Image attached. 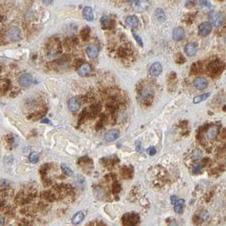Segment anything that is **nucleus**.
<instances>
[{
	"mask_svg": "<svg viewBox=\"0 0 226 226\" xmlns=\"http://www.w3.org/2000/svg\"><path fill=\"white\" fill-rule=\"evenodd\" d=\"M29 159H30V162L32 163H35L39 160V155L36 152H32L30 154Z\"/></svg>",
	"mask_w": 226,
	"mask_h": 226,
	"instance_id": "a878e982",
	"label": "nucleus"
},
{
	"mask_svg": "<svg viewBox=\"0 0 226 226\" xmlns=\"http://www.w3.org/2000/svg\"><path fill=\"white\" fill-rule=\"evenodd\" d=\"M131 4H134L135 9L136 10H144L147 8V2H141V1H135V2H131Z\"/></svg>",
	"mask_w": 226,
	"mask_h": 226,
	"instance_id": "6ab92c4d",
	"label": "nucleus"
},
{
	"mask_svg": "<svg viewBox=\"0 0 226 226\" xmlns=\"http://www.w3.org/2000/svg\"><path fill=\"white\" fill-rule=\"evenodd\" d=\"M185 36V31L182 27H175L173 31V37L175 41H181Z\"/></svg>",
	"mask_w": 226,
	"mask_h": 226,
	"instance_id": "ddd939ff",
	"label": "nucleus"
},
{
	"mask_svg": "<svg viewBox=\"0 0 226 226\" xmlns=\"http://www.w3.org/2000/svg\"><path fill=\"white\" fill-rule=\"evenodd\" d=\"M83 16L86 21H93L94 20V14H93V10L91 7H85L83 10Z\"/></svg>",
	"mask_w": 226,
	"mask_h": 226,
	"instance_id": "f3484780",
	"label": "nucleus"
},
{
	"mask_svg": "<svg viewBox=\"0 0 226 226\" xmlns=\"http://www.w3.org/2000/svg\"><path fill=\"white\" fill-rule=\"evenodd\" d=\"M120 185L118 182H115V183L113 185V191L114 193H117V192H119L120 191Z\"/></svg>",
	"mask_w": 226,
	"mask_h": 226,
	"instance_id": "7c9ffc66",
	"label": "nucleus"
},
{
	"mask_svg": "<svg viewBox=\"0 0 226 226\" xmlns=\"http://www.w3.org/2000/svg\"><path fill=\"white\" fill-rule=\"evenodd\" d=\"M43 123H49V120H47V119H44V120H43Z\"/></svg>",
	"mask_w": 226,
	"mask_h": 226,
	"instance_id": "4c0bfd02",
	"label": "nucleus"
},
{
	"mask_svg": "<svg viewBox=\"0 0 226 226\" xmlns=\"http://www.w3.org/2000/svg\"><path fill=\"white\" fill-rule=\"evenodd\" d=\"M209 24L213 26H219L221 25L223 21L222 14L220 13H217L215 11H211L209 14Z\"/></svg>",
	"mask_w": 226,
	"mask_h": 226,
	"instance_id": "f03ea898",
	"label": "nucleus"
},
{
	"mask_svg": "<svg viewBox=\"0 0 226 226\" xmlns=\"http://www.w3.org/2000/svg\"><path fill=\"white\" fill-rule=\"evenodd\" d=\"M125 23L131 28H136L139 25V21H138V18L136 16H135V15H130V16H128L125 19Z\"/></svg>",
	"mask_w": 226,
	"mask_h": 226,
	"instance_id": "4468645a",
	"label": "nucleus"
},
{
	"mask_svg": "<svg viewBox=\"0 0 226 226\" xmlns=\"http://www.w3.org/2000/svg\"><path fill=\"white\" fill-rule=\"evenodd\" d=\"M148 152L150 155L153 156V155H155L157 151H156V148L154 147H150V148L148 149Z\"/></svg>",
	"mask_w": 226,
	"mask_h": 226,
	"instance_id": "473e14b6",
	"label": "nucleus"
},
{
	"mask_svg": "<svg viewBox=\"0 0 226 226\" xmlns=\"http://www.w3.org/2000/svg\"><path fill=\"white\" fill-rule=\"evenodd\" d=\"M201 157V152L199 149H196L194 152H192V159H198Z\"/></svg>",
	"mask_w": 226,
	"mask_h": 226,
	"instance_id": "c85d7f7f",
	"label": "nucleus"
},
{
	"mask_svg": "<svg viewBox=\"0 0 226 226\" xmlns=\"http://www.w3.org/2000/svg\"><path fill=\"white\" fill-rule=\"evenodd\" d=\"M201 170V164H197V165H195L193 168H192V172L194 174H197L199 173L200 171Z\"/></svg>",
	"mask_w": 226,
	"mask_h": 226,
	"instance_id": "2f4dec72",
	"label": "nucleus"
},
{
	"mask_svg": "<svg viewBox=\"0 0 226 226\" xmlns=\"http://www.w3.org/2000/svg\"><path fill=\"white\" fill-rule=\"evenodd\" d=\"M210 96V92H208V93H204L202 95H199L197 97H195L194 99H193V102L194 103H198V102H201L202 101H204L206 99H208Z\"/></svg>",
	"mask_w": 226,
	"mask_h": 226,
	"instance_id": "4be33fe9",
	"label": "nucleus"
},
{
	"mask_svg": "<svg viewBox=\"0 0 226 226\" xmlns=\"http://www.w3.org/2000/svg\"><path fill=\"white\" fill-rule=\"evenodd\" d=\"M197 51V47L194 43H190L185 47V52L188 56H194Z\"/></svg>",
	"mask_w": 226,
	"mask_h": 226,
	"instance_id": "f8f14e48",
	"label": "nucleus"
},
{
	"mask_svg": "<svg viewBox=\"0 0 226 226\" xmlns=\"http://www.w3.org/2000/svg\"><path fill=\"white\" fill-rule=\"evenodd\" d=\"M152 95H153V90L151 86H147L143 89V91L141 92V98L143 102H147V101H150L152 98Z\"/></svg>",
	"mask_w": 226,
	"mask_h": 226,
	"instance_id": "423d86ee",
	"label": "nucleus"
},
{
	"mask_svg": "<svg viewBox=\"0 0 226 226\" xmlns=\"http://www.w3.org/2000/svg\"><path fill=\"white\" fill-rule=\"evenodd\" d=\"M90 32H91V30L89 28V26H85L84 28L82 29V31H81V37L84 41H86L89 38Z\"/></svg>",
	"mask_w": 226,
	"mask_h": 226,
	"instance_id": "b1692460",
	"label": "nucleus"
},
{
	"mask_svg": "<svg viewBox=\"0 0 226 226\" xmlns=\"http://www.w3.org/2000/svg\"><path fill=\"white\" fill-rule=\"evenodd\" d=\"M212 25L209 24V22H202L201 25H199L198 32L202 36H208L212 31Z\"/></svg>",
	"mask_w": 226,
	"mask_h": 226,
	"instance_id": "20e7f679",
	"label": "nucleus"
},
{
	"mask_svg": "<svg viewBox=\"0 0 226 226\" xmlns=\"http://www.w3.org/2000/svg\"><path fill=\"white\" fill-rule=\"evenodd\" d=\"M68 107H69V109H70L71 111L75 112V111H77L80 109L81 102H80V100L77 98H72L68 102Z\"/></svg>",
	"mask_w": 226,
	"mask_h": 226,
	"instance_id": "6e6552de",
	"label": "nucleus"
},
{
	"mask_svg": "<svg viewBox=\"0 0 226 226\" xmlns=\"http://www.w3.org/2000/svg\"><path fill=\"white\" fill-rule=\"evenodd\" d=\"M18 81L20 85L24 87H27L32 83V76L29 74H23L19 77Z\"/></svg>",
	"mask_w": 226,
	"mask_h": 226,
	"instance_id": "39448f33",
	"label": "nucleus"
},
{
	"mask_svg": "<svg viewBox=\"0 0 226 226\" xmlns=\"http://www.w3.org/2000/svg\"><path fill=\"white\" fill-rule=\"evenodd\" d=\"M61 168H62V170L64 171V173L65 174L69 175V176H72V175L74 174H73V171H72L70 168H68L67 166L64 165V164L61 165Z\"/></svg>",
	"mask_w": 226,
	"mask_h": 226,
	"instance_id": "bb28decb",
	"label": "nucleus"
},
{
	"mask_svg": "<svg viewBox=\"0 0 226 226\" xmlns=\"http://www.w3.org/2000/svg\"><path fill=\"white\" fill-rule=\"evenodd\" d=\"M132 34H133V36L135 37V39L136 40V42H137V43L140 45L141 47L143 46V43H142V39H141V37L139 35H137L136 33L135 32H132Z\"/></svg>",
	"mask_w": 226,
	"mask_h": 226,
	"instance_id": "c756f323",
	"label": "nucleus"
},
{
	"mask_svg": "<svg viewBox=\"0 0 226 226\" xmlns=\"http://www.w3.org/2000/svg\"><path fill=\"white\" fill-rule=\"evenodd\" d=\"M162 71V65L159 62H156L154 64H152L151 68H150V74L153 75V76H159V75H161Z\"/></svg>",
	"mask_w": 226,
	"mask_h": 226,
	"instance_id": "9d476101",
	"label": "nucleus"
},
{
	"mask_svg": "<svg viewBox=\"0 0 226 226\" xmlns=\"http://www.w3.org/2000/svg\"><path fill=\"white\" fill-rule=\"evenodd\" d=\"M4 218L0 216V226H3V225H4Z\"/></svg>",
	"mask_w": 226,
	"mask_h": 226,
	"instance_id": "c9c22d12",
	"label": "nucleus"
},
{
	"mask_svg": "<svg viewBox=\"0 0 226 226\" xmlns=\"http://www.w3.org/2000/svg\"><path fill=\"white\" fill-rule=\"evenodd\" d=\"M136 151H137V152H142L141 141H136Z\"/></svg>",
	"mask_w": 226,
	"mask_h": 226,
	"instance_id": "72a5a7b5",
	"label": "nucleus"
},
{
	"mask_svg": "<svg viewBox=\"0 0 226 226\" xmlns=\"http://www.w3.org/2000/svg\"><path fill=\"white\" fill-rule=\"evenodd\" d=\"M84 219V213L82 212H78L75 213L72 218V224H81Z\"/></svg>",
	"mask_w": 226,
	"mask_h": 226,
	"instance_id": "a211bd4d",
	"label": "nucleus"
},
{
	"mask_svg": "<svg viewBox=\"0 0 226 226\" xmlns=\"http://www.w3.org/2000/svg\"><path fill=\"white\" fill-rule=\"evenodd\" d=\"M201 4H203L204 5H209V7H210V3L209 2H208V1H202V2H201Z\"/></svg>",
	"mask_w": 226,
	"mask_h": 226,
	"instance_id": "e433bc0d",
	"label": "nucleus"
},
{
	"mask_svg": "<svg viewBox=\"0 0 226 226\" xmlns=\"http://www.w3.org/2000/svg\"><path fill=\"white\" fill-rule=\"evenodd\" d=\"M185 205V200L179 199L177 200L176 203L174 204V211L176 213H181L183 210V206Z\"/></svg>",
	"mask_w": 226,
	"mask_h": 226,
	"instance_id": "aec40b11",
	"label": "nucleus"
},
{
	"mask_svg": "<svg viewBox=\"0 0 226 226\" xmlns=\"http://www.w3.org/2000/svg\"><path fill=\"white\" fill-rule=\"evenodd\" d=\"M119 136H120V131L118 130H111L107 132L104 136V140L106 142H112L118 139Z\"/></svg>",
	"mask_w": 226,
	"mask_h": 226,
	"instance_id": "0eeeda50",
	"label": "nucleus"
},
{
	"mask_svg": "<svg viewBox=\"0 0 226 226\" xmlns=\"http://www.w3.org/2000/svg\"><path fill=\"white\" fill-rule=\"evenodd\" d=\"M155 15H156V18L159 20V21H165V13H164V11L162 9H157L155 10Z\"/></svg>",
	"mask_w": 226,
	"mask_h": 226,
	"instance_id": "412c9836",
	"label": "nucleus"
},
{
	"mask_svg": "<svg viewBox=\"0 0 226 226\" xmlns=\"http://www.w3.org/2000/svg\"><path fill=\"white\" fill-rule=\"evenodd\" d=\"M170 201H171V204L172 205H174L176 203L177 201V198L175 196H172L171 197H170Z\"/></svg>",
	"mask_w": 226,
	"mask_h": 226,
	"instance_id": "f704fd0d",
	"label": "nucleus"
},
{
	"mask_svg": "<svg viewBox=\"0 0 226 226\" xmlns=\"http://www.w3.org/2000/svg\"><path fill=\"white\" fill-rule=\"evenodd\" d=\"M101 25H102V28H107L110 25V19L107 15H103L101 18Z\"/></svg>",
	"mask_w": 226,
	"mask_h": 226,
	"instance_id": "393cba45",
	"label": "nucleus"
},
{
	"mask_svg": "<svg viewBox=\"0 0 226 226\" xmlns=\"http://www.w3.org/2000/svg\"><path fill=\"white\" fill-rule=\"evenodd\" d=\"M10 186V183L7 180H0V189L1 190H4L7 189Z\"/></svg>",
	"mask_w": 226,
	"mask_h": 226,
	"instance_id": "cd10ccee",
	"label": "nucleus"
},
{
	"mask_svg": "<svg viewBox=\"0 0 226 226\" xmlns=\"http://www.w3.org/2000/svg\"><path fill=\"white\" fill-rule=\"evenodd\" d=\"M91 71H92L91 64H88V63H84V64H81L78 69V74L81 76H86V75L90 74Z\"/></svg>",
	"mask_w": 226,
	"mask_h": 226,
	"instance_id": "1a4fd4ad",
	"label": "nucleus"
},
{
	"mask_svg": "<svg viewBox=\"0 0 226 226\" xmlns=\"http://www.w3.org/2000/svg\"><path fill=\"white\" fill-rule=\"evenodd\" d=\"M219 134V128L218 126H212L210 127L206 133V137L208 140H213Z\"/></svg>",
	"mask_w": 226,
	"mask_h": 226,
	"instance_id": "2eb2a0df",
	"label": "nucleus"
},
{
	"mask_svg": "<svg viewBox=\"0 0 226 226\" xmlns=\"http://www.w3.org/2000/svg\"><path fill=\"white\" fill-rule=\"evenodd\" d=\"M221 69L220 67V62H214L213 64H212V65L210 66L209 68V70H210V72H211V74H217V73H219V70Z\"/></svg>",
	"mask_w": 226,
	"mask_h": 226,
	"instance_id": "5701e85b",
	"label": "nucleus"
},
{
	"mask_svg": "<svg viewBox=\"0 0 226 226\" xmlns=\"http://www.w3.org/2000/svg\"><path fill=\"white\" fill-rule=\"evenodd\" d=\"M7 36L11 41H14V42L19 41L21 37V32L17 26H12L11 28L8 30Z\"/></svg>",
	"mask_w": 226,
	"mask_h": 226,
	"instance_id": "7ed1b4c3",
	"label": "nucleus"
},
{
	"mask_svg": "<svg viewBox=\"0 0 226 226\" xmlns=\"http://www.w3.org/2000/svg\"><path fill=\"white\" fill-rule=\"evenodd\" d=\"M208 84H209L208 81H207L205 78L202 77L197 78L194 81V86L197 89H198V90L205 89L207 86H208Z\"/></svg>",
	"mask_w": 226,
	"mask_h": 226,
	"instance_id": "9b49d317",
	"label": "nucleus"
},
{
	"mask_svg": "<svg viewBox=\"0 0 226 226\" xmlns=\"http://www.w3.org/2000/svg\"><path fill=\"white\" fill-rule=\"evenodd\" d=\"M122 222L124 226H136L139 222V215L132 213H125L123 216Z\"/></svg>",
	"mask_w": 226,
	"mask_h": 226,
	"instance_id": "f257e3e1",
	"label": "nucleus"
},
{
	"mask_svg": "<svg viewBox=\"0 0 226 226\" xmlns=\"http://www.w3.org/2000/svg\"><path fill=\"white\" fill-rule=\"evenodd\" d=\"M86 53L90 59H95L98 55V48L95 45H89L86 48Z\"/></svg>",
	"mask_w": 226,
	"mask_h": 226,
	"instance_id": "dca6fc26",
	"label": "nucleus"
}]
</instances>
